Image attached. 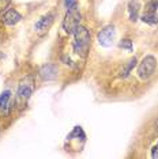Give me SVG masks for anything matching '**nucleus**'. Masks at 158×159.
<instances>
[{"mask_svg": "<svg viewBox=\"0 0 158 159\" xmlns=\"http://www.w3.org/2000/svg\"><path fill=\"white\" fill-rule=\"evenodd\" d=\"M90 44H91L90 31H89L85 26H81V25H79L78 29L74 33V44H72L74 52L77 53L79 57H86L89 53Z\"/></svg>", "mask_w": 158, "mask_h": 159, "instance_id": "1", "label": "nucleus"}, {"mask_svg": "<svg viewBox=\"0 0 158 159\" xmlns=\"http://www.w3.org/2000/svg\"><path fill=\"white\" fill-rule=\"evenodd\" d=\"M81 19H82V15L79 12L78 7H74L71 10H67V14L63 19V23H62V27L63 30L66 31V34H74L75 30L78 29V26L81 25Z\"/></svg>", "mask_w": 158, "mask_h": 159, "instance_id": "2", "label": "nucleus"}, {"mask_svg": "<svg viewBox=\"0 0 158 159\" xmlns=\"http://www.w3.org/2000/svg\"><path fill=\"white\" fill-rule=\"evenodd\" d=\"M157 70V59L153 55H147L142 59V61L138 66V76L142 80H147L154 75Z\"/></svg>", "mask_w": 158, "mask_h": 159, "instance_id": "3", "label": "nucleus"}, {"mask_svg": "<svg viewBox=\"0 0 158 159\" xmlns=\"http://www.w3.org/2000/svg\"><path fill=\"white\" fill-rule=\"evenodd\" d=\"M34 91V86H33V82L30 79H25L23 82L19 83L18 86V90H16V98H15V102L19 107H23L26 102L29 101V98L31 97V94Z\"/></svg>", "mask_w": 158, "mask_h": 159, "instance_id": "4", "label": "nucleus"}, {"mask_svg": "<svg viewBox=\"0 0 158 159\" xmlns=\"http://www.w3.org/2000/svg\"><path fill=\"white\" fill-rule=\"evenodd\" d=\"M114 38H116V29H114L113 25H108L102 30H100L98 34H97V41L104 48L112 46L114 42Z\"/></svg>", "mask_w": 158, "mask_h": 159, "instance_id": "5", "label": "nucleus"}, {"mask_svg": "<svg viewBox=\"0 0 158 159\" xmlns=\"http://www.w3.org/2000/svg\"><path fill=\"white\" fill-rule=\"evenodd\" d=\"M38 75L42 80H46V82L55 80L57 78V75H59V67H57V64H55V63H48L40 68Z\"/></svg>", "mask_w": 158, "mask_h": 159, "instance_id": "6", "label": "nucleus"}, {"mask_svg": "<svg viewBox=\"0 0 158 159\" xmlns=\"http://www.w3.org/2000/svg\"><path fill=\"white\" fill-rule=\"evenodd\" d=\"M55 12H48L46 15L41 16L40 19L35 22L34 25V30L38 31V33H42V31L48 30L49 27H51V25L53 23V20H55Z\"/></svg>", "mask_w": 158, "mask_h": 159, "instance_id": "7", "label": "nucleus"}, {"mask_svg": "<svg viewBox=\"0 0 158 159\" xmlns=\"http://www.w3.org/2000/svg\"><path fill=\"white\" fill-rule=\"evenodd\" d=\"M21 19H22V15H21L15 8L7 10V11L2 15V22L4 25H7V26H15Z\"/></svg>", "mask_w": 158, "mask_h": 159, "instance_id": "8", "label": "nucleus"}, {"mask_svg": "<svg viewBox=\"0 0 158 159\" xmlns=\"http://www.w3.org/2000/svg\"><path fill=\"white\" fill-rule=\"evenodd\" d=\"M12 109V101H11V91L6 90L0 94V111L4 114H8Z\"/></svg>", "mask_w": 158, "mask_h": 159, "instance_id": "9", "label": "nucleus"}, {"mask_svg": "<svg viewBox=\"0 0 158 159\" xmlns=\"http://www.w3.org/2000/svg\"><path fill=\"white\" fill-rule=\"evenodd\" d=\"M136 64H138V59L134 56L132 59H130L127 61V63L123 66V68L120 70V72H118V76L120 78H123V79H125V78H128L130 76V74L132 72V70L136 67Z\"/></svg>", "mask_w": 158, "mask_h": 159, "instance_id": "10", "label": "nucleus"}, {"mask_svg": "<svg viewBox=\"0 0 158 159\" xmlns=\"http://www.w3.org/2000/svg\"><path fill=\"white\" fill-rule=\"evenodd\" d=\"M139 10H141V3L139 0H131L128 3V12H130V20L136 22L139 18Z\"/></svg>", "mask_w": 158, "mask_h": 159, "instance_id": "11", "label": "nucleus"}, {"mask_svg": "<svg viewBox=\"0 0 158 159\" xmlns=\"http://www.w3.org/2000/svg\"><path fill=\"white\" fill-rule=\"evenodd\" d=\"M142 22L143 23H147V25H158V15L156 12H150V11H145V14L141 16Z\"/></svg>", "mask_w": 158, "mask_h": 159, "instance_id": "12", "label": "nucleus"}, {"mask_svg": "<svg viewBox=\"0 0 158 159\" xmlns=\"http://www.w3.org/2000/svg\"><path fill=\"white\" fill-rule=\"evenodd\" d=\"M118 46H120L121 49H127L128 52H131L132 50V41L130 38H124V39H121V41L118 42Z\"/></svg>", "mask_w": 158, "mask_h": 159, "instance_id": "13", "label": "nucleus"}, {"mask_svg": "<svg viewBox=\"0 0 158 159\" xmlns=\"http://www.w3.org/2000/svg\"><path fill=\"white\" fill-rule=\"evenodd\" d=\"M158 10V0H150L145 7V11H150V12H156Z\"/></svg>", "mask_w": 158, "mask_h": 159, "instance_id": "14", "label": "nucleus"}, {"mask_svg": "<svg viewBox=\"0 0 158 159\" xmlns=\"http://www.w3.org/2000/svg\"><path fill=\"white\" fill-rule=\"evenodd\" d=\"M64 6L67 10H71L74 7H78V0H64Z\"/></svg>", "mask_w": 158, "mask_h": 159, "instance_id": "15", "label": "nucleus"}, {"mask_svg": "<svg viewBox=\"0 0 158 159\" xmlns=\"http://www.w3.org/2000/svg\"><path fill=\"white\" fill-rule=\"evenodd\" d=\"M10 4H11V0H0V12L6 11Z\"/></svg>", "mask_w": 158, "mask_h": 159, "instance_id": "16", "label": "nucleus"}, {"mask_svg": "<svg viewBox=\"0 0 158 159\" xmlns=\"http://www.w3.org/2000/svg\"><path fill=\"white\" fill-rule=\"evenodd\" d=\"M62 61L66 66H68V67H74V63L71 61V59H70V56H67V55H64L63 57H62Z\"/></svg>", "mask_w": 158, "mask_h": 159, "instance_id": "17", "label": "nucleus"}, {"mask_svg": "<svg viewBox=\"0 0 158 159\" xmlns=\"http://www.w3.org/2000/svg\"><path fill=\"white\" fill-rule=\"evenodd\" d=\"M151 158H157L158 159V143L153 147V150H151Z\"/></svg>", "mask_w": 158, "mask_h": 159, "instance_id": "18", "label": "nucleus"}, {"mask_svg": "<svg viewBox=\"0 0 158 159\" xmlns=\"http://www.w3.org/2000/svg\"><path fill=\"white\" fill-rule=\"evenodd\" d=\"M156 131L158 132V117H157V120H156Z\"/></svg>", "mask_w": 158, "mask_h": 159, "instance_id": "19", "label": "nucleus"}]
</instances>
